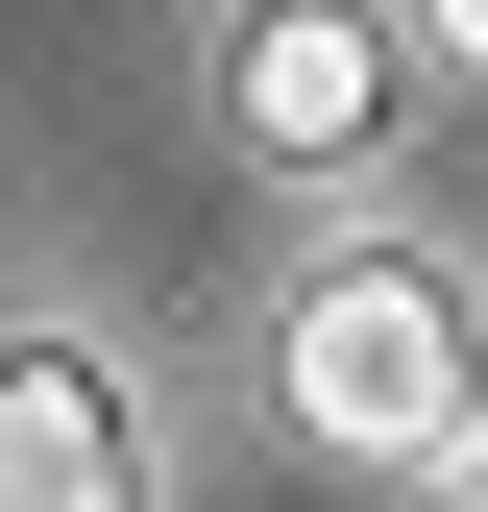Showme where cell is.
Instances as JSON below:
<instances>
[{"instance_id":"obj_1","label":"cell","mask_w":488,"mask_h":512,"mask_svg":"<svg viewBox=\"0 0 488 512\" xmlns=\"http://www.w3.org/2000/svg\"><path fill=\"white\" fill-rule=\"evenodd\" d=\"M269 415L318 439V464H464L488 342H464V293L415 269V244H318L293 317H269Z\"/></svg>"},{"instance_id":"obj_2","label":"cell","mask_w":488,"mask_h":512,"mask_svg":"<svg viewBox=\"0 0 488 512\" xmlns=\"http://www.w3.org/2000/svg\"><path fill=\"white\" fill-rule=\"evenodd\" d=\"M0 512H171L147 488V391L98 342H0Z\"/></svg>"},{"instance_id":"obj_3","label":"cell","mask_w":488,"mask_h":512,"mask_svg":"<svg viewBox=\"0 0 488 512\" xmlns=\"http://www.w3.org/2000/svg\"><path fill=\"white\" fill-rule=\"evenodd\" d=\"M366 122H391V25H366V0H244V147L342 171Z\"/></svg>"},{"instance_id":"obj_4","label":"cell","mask_w":488,"mask_h":512,"mask_svg":"<svg viewBox=\"0 0 488 512\" xmlns=\"http://www.w3.org/2000/svg\"><path fill=\"white\" fill-rule=\"evenodd\" d=\"M415 25H440V49H464V74H488V0H415Z\"/></svg>"},{"instance_id":"obj_5","label":"cell","mask_w":488,"mask_h":512,"mask_svg":"<svg viewBox=\"0 0 488 512\" xmlns=\"http://www.w3.org/2000/svg\"><path fill=\"white\" fill-rule=\"evenodd\" d=\"M440 512H488V415H464V464H440Z\"/></svg>"}]
</instances>
